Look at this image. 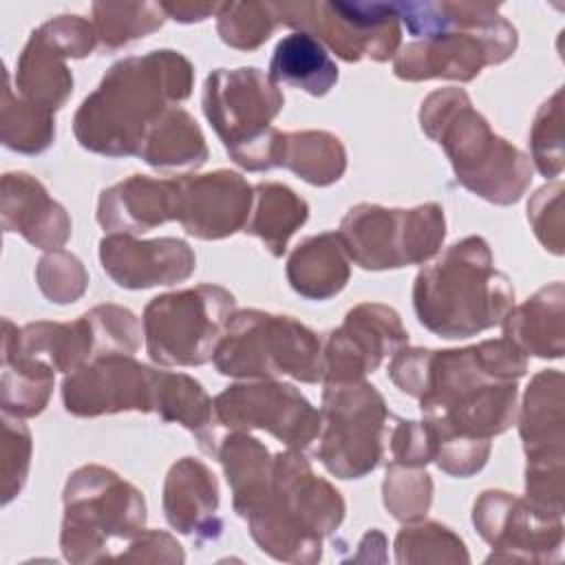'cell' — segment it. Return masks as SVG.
Returning a JSON list of instances; mask_svg holds the SVG:
<instances>
[{"label":"cell","mask_w":565,"mask_h":565,"mask_svg":"<svg viewBox=\"0 0 565 565\" xmlns=\"http://www.w3.org/2000/svg\"><path fill=\"white\" fill-rule=\"evenodd\" d=\"M388 373L404 393L419 399L439 468L468 477L486 463L488 439L514 419L525 358L508 338L461 351L402 349Z\"/></svg>","instance_id":"cell-1"},{"label":"cell","mask_w":565,"mask_h":565,"mask_svg":"<svg viewBox=\"0 0 565 565\" xmlns=\"http://www.w3.org/2000/svg\"><path fill=\"white\" fill-rule=\"evenodd\" d=\"M192 66L177 51H150L108 68L75 115V137L93 152L139 154L146 135L190 95Z\"/></svg>","instance_id":"cell-2"},{"label":"cell","mask_w":565,"mask_h":565,"mask_svg":"<svg viewBox=\"0 0 565 565\" xmlns=\"http://www.w3.org/2000/svg\"><path fill=\"white\" fill-rule=\"evenodd\" d=\"M395 11L411 35L393 62L402 79L468 82L483 66L508 60L516 49V31L494 4L395 2Z\"/></svg>","instance_id":"cell-3"},{"label":"cell","mask_w":565,"mask_h":565,"mask_svg":"<svg viewBox=\"0 0 565 565\" xmlns=\"http://www.w3.org/2000/svg\"><path fill=\"white\" fill-rule=\"evenodd\" d=\"M512 300L508 276L494 269L490 247L479 236L455 243L417 274L413 287L419 322L441 338H468L499 324Z\"/></svg>","instance_id":"cell-4"},{"label":"cell","mask_w":565,"mask_h":565,"mask_svg":"<svg viewBox=\"0 0 565 565\" xmlns=\"http://www.w3.org/2000/svg\"><path fill=\"white\" fill-rule=\"evenodd\" d=\"M419 119L426 135L446 150L457 181L470 192L501 205L523 194L532 179L525 154L490 130L463 90L433 93L422 104Z\"/></svg>","instance_id":"cell-5"},{"label":"cell","mask_w":565,"mask_h":565,"mask_svg":"<svg viewBox=\"0 0 565 565\" xmlns=\"http://www.w3.org/2000/svg\"><path fill=\"white\" fill-rule=\"evenodd\" d=\"M278 86L254 66L218 68L203 90V108L232 159L247 170L276 166L280 132L269 126L282 106Z\"/></svg>","instance_id":"cell-6"},{"label":"cell","mask_w":565,"mask_h":565,"mask_svg":"<svg viewBox=\"0 0 565 565\" xmlns=\"http://www.w3.org/2000/svg\"><path fill=\"white\" fill-rule=\"evenodd\" d=\"M214 364L218 373L234 377L322 380V351L316 333L289 316L254 309L232 316L214 351Z\"/></svg>","instance_id":"cell-7"},{"label":"cell","mask_w":565,"mask_h":565,"mask_svg":"<svg viewBox=\"0 0 565 565\" xmlns=\"http://www.w3.org/2000/svg\"><path fill=\"white\" fill-rule=\"evenodd\" d=\"M232 311L234 296L212 285L152 298L143 311L148 355L159 364L179 366L212 360Z\"/></svg>","instance_id":"cell-8"},{"label":"cell","mask_w":565,"mask_h":565,"mask_svg":"<svg viewBox=\"0 0 565 565\" xmlns=\"http://www.w3.org/2000/svg\"><path fill=\"white\" fill-rule=\"evenodd\" d=\"M444 212L428 203L415 210L355 205L338 232L344 252L364 269H388L428 260L444 241Z\"/></svg>","instance_id":"cell-9"},{"label":"cell","mask_w":565,"mask_h":565,"mask_svg":"<svg viewBox=\"0 0 565 565\" xmlns=\"http://www.w3.org/2000/svg\"><path fill=\"white\" fill-rule=\"evenodd\" d=\"M388 419L382 395L366 382L327 384L322 395L320 461L340 479L371 472L382 457V433Z\"/></svg>","instance_id":"cell-10"},{"label":"cell","mask_w":565,"mask_h":565,"mask_svg":"<svg viewBox=\"0 0 565 565\" xmlns=\"http://www.w3.org/2000/svg\"><path fill=\"white\" fill-rule=\"evenodd\" d=\"M274 7L278 22L311 33L347 62H360L364 55L384 62L397 53L402 29L395 2H274Z\"/></svg>","instance_id":"cell-11"},{"label":"cell","mask_w":565,"mask_h":565,"mask_svg":"<svg viewBox=\"0 0 565 565\" xmlns=\"http://www.w3.org/2000/svg\"><path fill=\"white\" fill-rule=\"evenodd\" d=\"M212 411L230 428H265L291 448L305 450L320 433V415L289 384H238L223 391Z\"/></svg>","instance_id":"cell-12"},{"label":"cell","mask_w":565,"mask_h":565,"mask_svg":"<svg viewBox=\"0 0 565 565\" xmlns=\"http://www.w3.org/2000/svg\"><path fill=\"white\" fill-rule=\"evenodd\" d=\"M161 371H152L130 355L110 353L64 380L62 397L68 413L93 417L115 411H157Z\"/></svg>","instance_id":"cell-13"},{"label":"cell","mask_w":565,"mask_h":565,"mask_svg":"<svg viewBox=\"0 0 565 565\" xmlns=\"http://www.w3.org/2000/svg\"><path fill=\"white\" fill-rule=\"evenodd\" d=\"M406 340L399 316L391 307L358 305L347 313L342 327L329 333L322 351V380L327 384L358 382Z\"/></svg>","instance_id":"cell-14"},{"label":"cell","mask_w":565,"mask_h":565,"mask_svg":"<svg viewBox=\"0 0 565 565\" xmlns=\"http://www.w3.org/2000/svg\"><path fill=\"white\" fill-rule=\"evenodd\" d=\"M179 221L188 234L199 238H223L245 227L254 190L227 170L179 179Z\"/></svg>","instance_id":"cell-15"},{"label":"cell","mask_w":565,"mask_h":565,"mask_svg":"<svg viewBox=\"0 0 565 565\" xmlns=\"http://www.w3.org/2000/svg\"><path fill=\"white\" fill-rule=\"evenodd\" d=\"M104 271L128 289L152 285H172L183 280L194 269V254L179 238L132 241L130 236L110 234L99 243Z\"/></svg>","instance_id":"cell-16"},{"label":"cell","mask_w":565,"mask_h":565,"mask_svg":"<svg viewBox=\"0 0 565 565\" xmlns=\"http://www.w3.org/2000/svg\"><path fill=\"white\" fill-rule=\"evenodd\" d=\"M181 192L177 179H130L102 192L97 221L108 232H148L170 218H179Z\"/></svg>","instance_id":"cell-17"},{"label":"cell","mask_w":565,"mask_h":565,"mask_svg":"<svg viewBox=\"0 0 565 565\" xmlns=\"http://www.w3.org/2000/svg\"><path fill=\"white\" fill-rule=\"evenodd\" d=\"M4 227L42 249L60 247L71 230L64 210L29 174H4Z\"/></svg>","instance_id":"cell-18"},{"label":"cell","mask_w":565,"mask_h":565,"mask_svg":"<svg viewBox=\"0 0 565 565\" xmlns=\"http://www.w3.org/2000/svg\"><path fill=\"white\" fill-rule=\"evenodd\" d=\"M267 75L276 86L287 84L322 97L338 82V66L318 38L307 31H291L276 44Z\"/></svg>","instance_id":"cell-19"},{"label":"cell","mask_w":565,"mask_h":565,"mask_svg":"<svg viewBox=\"0 0 565 565\" xmlns=\"http://www.w3.org/2000/svg\"><path fill=\"white\" fill-rule=\"evenodd\" d=\"M64 57L68 55L38 29L18 62V86L24 102L49 115L66 102L73 88V75L62 62Z\"/></svg>","instance_id":"cell-20"},{"label":"cell","mask_w":565,"mask_h":565,"mask_svg":"<svg viewBox=\"0 0 565 565\" xmlns=\"http://www.w3.org/2000/svg\"><path fill=\"white\" fill-rule=\"evenodd\" d=\"M505 338L525 353L558 358L563 353V285L541 289L519 309L505 313Z\"/></svg>","instance_id":"cell-21"},{"label":"cell","mask_w":565,"mask_h":565,"mask_svg":"<svg viewBox=\"0 0 565 565\" xmlns=\"http://www.w3.org/2000/svg\"><path fill=\"white\" fill-rule=\"evenodd\" d=\"M287 278L305 298L324 300L338 294L349 278L347 252L338 232L311 236L298 245L287 263Z\"/></svg>","instance_id":"cell-22"},{"label":"cell","mask_w":565,"mask_h":565,"mask_svg":"<svg viewBox=\"0 0 565 565\" xmlns=\"http://www.w3.org/2000/svg\"><path fill=\"white\" fill-rule=\"evenodd\" d=\"M218 490L214 475L192 457L174 463L166 481V516L183 534H194L210 525L216 510Z\"/></svg>","instance_id":"cell-23"},{"label":"cell","mask_w":565,"mask_h":565,"mask_svg":"<svg viewBox=\"0 0 565 565\" xmlns=\"http://www.w3.org/2000/svg\"><path fill=\"white\" fill-rule=\"evenodd\" d=\"M307 221V203L294 190L278 183H258L254 188V210L245 232L258 236L274 256H280L289 236Z\"/></svg>","instance_id":"cell-24"},{"label":"cell","mask_w":565,"mask_h":565,"mask_svg":"<svg viewBox=\"0 0 565 565\" xmlns=\"http://www.w3.org/2000/svg\"><path fill=\"white\" fill-rule=\"evenodd\" d=\"M139 157L154 168H196L207 148L196 121L181 108H172L143 139Z\"/></svg>","instance_id":"cell-25"},{"label":"cell","mask_w":565,"mask_h":565,"mask_svg":"<svg viewBox=\"0 0 565 565\" xmlns=\"http://www.w3.org/2000/svg\"><path fill=\"white\" fill-rule=\"evenodd\" d=\"M344 148L329 132H291L278 141L276 166H287L313 185H329L344 172Z\"/></svg>","instance_id":"cell-26"},{"label":"cell","mask_w":565,"mask_h":565,"mask_svg":"<svg viewBox=\"0 0 565 565\" xmlns=\"http://www.w3.org/2000/svg\"><path fill=\"white\" fill-rule=\"evenodd\" d=\"M2 406L20 417L38 415L51 395L53 373L42 360L2 351Z\"/></svg>","instance_id":"cell-27"},{"label":"cell","mask_w":565,"mask_h":565,"mask_svg":"<svg viewBox=\"0 0 565 565\" xmlns=\"http://www.w3.org/2000/svg\"><path fill=\"white\" fill-rule=\"evenodd\" d=\"M95 33L108 49H117L130 40L143 38L146 33L159 29L166 20L163 4H93Z\"/></svg>","instance_id":"cell-28"},{"label":"cell","mask_w":565,"mask_h":565,"mask_svg":"<svg viewBox=\"0 0 565 565\" xmlns=\"http://www.w3.org/2000/svg\"><path fill=\"white\" fill-rule=\"evenodd\" d=\"M278 22L274 2H225L216 13V29L225 44L234 49H256Z\"/></svg>","instance_id":"cell-29"},{"label":"cell","mask_w":565,"mask_h":565,"mask_svg":"<svg viewBox=\"0 0 565 565\" xmlns=\"http://www.w3.org/2000/svg\"><path fill=\"white\" fill-rule=\"evenodd\" d=\"M384 503L397 519H415L430 503V479L419 466L391 463L384 481Z\"/></svg>","instance_id":"cell-30"},{"label":"cell","mask_w":565,"mask_h":565,"mask_svg":"<svg viewBox=\"0 0 565 565\" xmlns=\"http://www.w3.org/2000/svg\"><path fill=\"white\" fill-rule=\"evenodd\" d=\"M38 278L42 291L53 302H73L77 296H82L86 285V276L79 260L64 252H55L42 258Z\"/></svg>","instance_id":"cell-31"},{"label":"cell","mask_w":565,"mask_h":565,"mask_svg":"<svg viewBox=\"0 0 565 565\" xmlns=\"http://www.w3.org/2000/svg\"><path fill=\"white\" fill-rule=\"evenodd\" d=\"M163 11L168 18L179 20V22H194V20H203L212 13H218L221 4H192V2H161Z\"/></svg>","instance_id":"cell-32"}]
</instances>
